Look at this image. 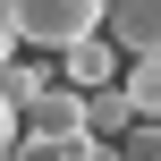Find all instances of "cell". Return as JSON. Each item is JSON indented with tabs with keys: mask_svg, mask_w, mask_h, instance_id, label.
<instances>
[{
	"mask_svg": "<svg viewBox=\"0 0 161 161\" xmlns=\"http://www.w3.org/2000/svg\"><path fill=\"white\" fill-rule=\"evenodd\" d=\"M17 59V25H8V8H0V68Z\"/></svg>",
	"mask_w": 161,
	"mask_h": 161,
	"instance_id": "obj_11",
	"label": "cell"
},
{
	"mask_svg": "<svg viewBox=\"0 0 161 161\" xmlns=\"http://www.w3.org/2000/svg\"><path fill=\"white\" fill-rule=\"evenodd\" d=\"M25 136H68V144H85V136H93V93L59 76V85L25 110Z\"/></svg>",
	"mask_w": 161,
	"mask_h": 161,
	"instance_id": "obj_2",
	"label": "cell"
},
{
	"mask_svg": "<svg viewBox=\"0 0 161 161\" xmlns=\"http://www.w3.org/2000/svg\"><path fill=\"white\" fill-rule=\"evenodd\" d=\"M85 161H127V153H119V144H102V136H93V144H85Z\"/></svg>",
	"mask_w": 161,
	"mask_h": 161,
	"instance_id": "obj_12",
	"label": "cell"
},
{
	"mask_svg": "<svg viewBox=\"0 0 161 161\" xmlns=\"http://www.w3.org/2000/svg\"><path fill=\"white\" fill-rule=\"evenodd\" d=\"M119 153L127 161H161V119H136V127L119 136Z\"/></svg>",
	"mask_w": 161,
	"mask_h": 161,
	"instance_id": "obj_9",
	"label": "cell"
},
{
	"mask_svg": "<svg viewBox=\"0 0 161 161\" xmlns=\"http://www.w3.org/2000/svg\"><path fill=\"white\" fill-rule=\"evenodd\" d=\"M0 93H8V110L25 119V110L51 93V68H34V59H8V68H0Z\"/></svg>",
	"mask_w": 161,
	"mask_h": 161,
	"instance_id": "obj_5",
	"label": "cell"
},
{
	"mask_svg": "<svg viewBox=\"0 0 161 161\" xmlns=\"http://www.w3.org/2000/svg\"><path fill=\"white\" fill-rule=\"evenodd\" d=\"M127 102H136V119H161V51H144V59H127Z\"/></svg>",
	"mask_w": 161,
	"mask_h": 161,
	"instance_id": "obj_6",
	"label": "cell"
},
{
	"mask_svg": "<svg viewBox=\"0 0 161 161\" xmlns=\"http://www.w3.org/2000/svg\"><path fill=\"white\" fill-rule=\"evenodd\" d=\"M119 59H127V51H119L110 34H85V42H68V51H59V76L93 93V85H119Z\"/></svg>",
	"mask_w": 161,
	"mask_h": 161,
	"instance_id": "obj_4",
	"label": "cell"
},
{
	"mask_svg": "<svg viewBox=\"0 0 161 161\" xmlns=\"http://www.w3.org/2000/svg\"><path fill=\"white\" fill-rule=\"evenodd\" d=\"M85 144H93V136H85ZM85 144H68V136H25V127H17V153L8 161H85Z\"/></svg>",
	"mask_w": 161,
	"mask_h": 161,
	"instance_id": "obj_8",
	"label": "cell"
},
{
	"mask_svg": "<svg viewBox=\"0 0 161 161\" xmlns=\"http://www.w3.org/2000/svg\"><path fill=\"white\" fill-rule=\"evenodd\" d=\"M17 153V110H8V93H0V161Z\"/></svg>",
	"mask_w": 161,
	"mask_h": 161,
	"instance_id": "obj_10",
	"label": "cell"
},
{
	"mask_svg": "<svg viewBox=\"0 0 161 161\" xmlns=\"http://www.w3.org/2000/svg\"><path fill=\"white\" fill-rule=\"evenodd\" d=\"M0 8H8L17 42H42V51H68V42L102 34V17H110V0H0Z\"/></svg>",
	"mask_w": 161,
	"mask_h": 161,
	"instance_id": "obj_1",
	"label": "cell"
},
{
	"mask_svg": "<svg viewBox=\"0 0 161 161\" xmlns=\"http://www.w3.org/2000/svg\"><path fill=\"white\" fill-rule=\"evenodd\" d=\"M102 34H110V42L127 51V59H144V51H161V0H110Z\"/></svg>",
	"mask_w": 161,
	"mask_h": 161,
	"instance_id": "obj_3",
	"label": "cell"
},
{
	"mask_svg": "<svg viewBox=\"0 0 161 161\" xmlns=\"http://www.w3.org/2000/svg\"><path fill=\"white\" fill-rule=\"evenodd\" d=\"M127 127H136L127 85H93V136H127Z\"/></svg>",
	"mask_w": 161,
	"mask_h": 161,
	"instance_id": "obj_7",
	"label": "cell"
}]
</instances>
